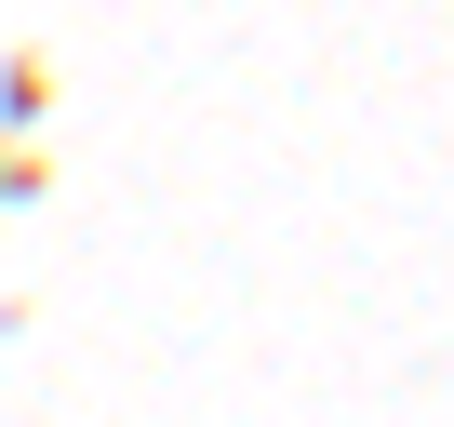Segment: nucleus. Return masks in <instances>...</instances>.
Returning <instances> with one entry per match:
<instances>
[]
</instances>
